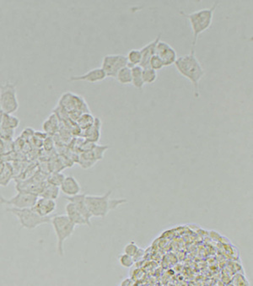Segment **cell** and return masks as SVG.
I'll use <instances>...</instances> for the list:
<instances>
[{
	"mask_svg": "<svg viewBox=\"0 0 253 286\" xmlns=\"http://www.w3.org/2000/svg\"><path fill=\"white\" fill-rule=\"evenodd\" d=\"M174 65L180 73V75L189 80L193 84L194 88V97H200L199 85L205 75L204 69L202 66L198 58L196 57L195 49H191V52L186 55L181 56L176 59Z\"/></svg>",
	"mask_w": 253,
	"mask_h": 286,
	"instance_id": "6da1fadb",
	"label": "cell"
},
{
	"mask_svg": "<svg viewBox=\"0 0 253 286\" xmlns=\"http://www.w3.org/2000/svg\"><path fill=\"white\" fill-rule=\"evenodd\" d=\"M220 4V1H215L212 6L209 8L199 9L198 11L193 12V13H184L180 12L182 16L187 18L189 20L190 25L193 30V49H195L196 44L198 42V36H200L204 31L209 30L210 26L212 25L214 14H215V9L217 8L218 5Z\"/></svg>",
	"mask_w": 253,
	"mask_h": 286,
	"instance_id": "7a4b0ae2",
	"label": "cell"
},
{
	"mask_svg": "<svg viewBox=\"0 0 253 286\" xmlns=\"http://www.w3.org/2000/svg\"><path fill=\"white\" fill-rule=\"evenodd\" d=\"M113 191L110 190L103 195H86V204L92 217L105 218L109 212L126 203V198L112 199Z\"/></svg>",
	"mask_w": 253,
	"mask_h": 286,
	"instance_id": "3957f363",
	"label": "cell"
},
{
	"mask_svg": "<svg viewBox=\"0 0 253 286\" xmlns=\"http://www.w3.org/2000/svg\"><path fill=\"white\" fill-rule=\"evenodd\" d=\"M57 240H58V252L61 257L63 256V244L75 232V224L72 223L66 215H53L51 219Z\"/></svg>",
	"mask_w": 253,
	"mask_h": 286,
	"instance_id": "277c9868",
	"label": "cell"
},
{
	"mask_svg": "<svg viewBox=\"0 0 253 286\" xmlns=\"http://www.w3.org/2000/svg\"><path fill=\"white\" fill-rule=\"evenodd\" d=\"M58 106L62 110L69 113V118L75 122L77 121L81 114L90 112L84 98L69 92L61 97Z\"/></svg>",
	"mask_w": 253,
	"mask_h": 286,
	"instance_id": "5b68a950",
	"label": "cell"
},
{
	"mask_svg": "<svg viewBox=\"0 0 253 286\" xmlns=\"http://www.w3.org/2000/svg\"><path fill=\"white\" fill-rule=\"evenodd\" d=\"M6 209L7 211L15 215V217L19 220L20 226L27 230H34L43 224L49 223L52 217V215L47 217L40 216L31 208L15 209L8 207Z\"/></svg>",
	"mask_w": 253,
	"mask_h": 286,
	"instance_id": "8992f818",
	"label": "cell"
},
{
	"mask_svg": "<svg viewBox=\"0 0 253 286\" xmlns=\"http://www.w3.org/2000/svg\"><path fill=\"white\" fill-rule=\"evenodd\" d=\"M17 99L16 86L14 83H3L0 85V108L3 113L13 115L19 109Z\"/></svg>",
	"mask_w": 253,
	"mask_h": 286,
	"instance_id": "52a82bcc",
	"label": "cell"
},
{
	"mask_svg": "<svg viewBox=\"0 0 253 286\" xmlns=\"http://www.w3.org/2000/svg\"><path fill=\"white\" fill-rule=\"evenodd\" d=\"M37 199L38 196L36 194L18 191L16 195L10 198L0 195V204L15 209H29L34 206Z\"/></svg>",
	"mask_w": 253,
	"mask_h": 286,
	"instance_id": "ba28073f",
	"label": "cell"
},
{
	"mask_svg": "<svg viewBox=\"0 0 253 286\" xmlns=\"http://www.w3.org/2000/svg\"><path fill=\"white\" fill-rule=\"evenodd\" d=\"M127 65L126 56L124 54H108L102 59V70L107 78H115L120 69Z\"/></svg>",
	"mask_w": 253,
	"mask_h": 286,
	"instance_id": "9c48e42d",
	"label": "cell"
},
{
	"mask_svg": "<svg viewBox=\"0 0 253 286\" xmlns=\"http://www.w3.org/2000/svg\"><path fill=\"white\" fill-rule=\"evenodd\" d=\"M155 55L158 56L163 61L165 67L171 66L178 58L176 50L174 49L171 45L168 44L167 42L161 40L157 43Z\"/></svg>",
	"mask_w": 253,
	"mask_h": 286,
	"instance_id": "30bf717a",
	"label": "cell"
},
{
	"mask_svg": "<svg viewBox=\"0 0 253 286\" xmlns=\"http://www.w3.org/2000/svg\"><path fill=\"white\" fill-rule=\"evenodd\" d=\"M107 79V75L102 68H96L91 69L86 74L81 75H73L69 78V81L70 82H76V81H83V82L95 83L102 82Z\"/></svg>",
	"mask_w": 253,
	"mask_h": 286,
	"instance_id": "8fae6325",
	"label": "cell"
},
{
	"mask_svg": "<svg viewBox=\"0 0 253 286\" xmlns=\"http://www.w3.org/2000/svg\"><path fill=\"white\" fill-rule=\"evenodd\" d=\"M86 193H80L78 195L72 196V197L65 196V199L69 201V203H71L75 205L78 211L80 212L84 219L86 220L89 226H91V219L92 216L86 204Z\"/></svg>",
	"mask_w": 253,
	"mask_h": 286,
	"instance_id": "7c38bea8",
	"label": "cell"
},
{
	"mask_svg": "<svg viewBox=\"0 0 253 286\" xmlns=\"http://www.w3.org/2000/svg\"><path fill=\"white\" fill-rule=\"evenodd\" d=\"M57 208V204L55 200L47 199L44 198H38L36 200V204L31 208L37 215L42 217L51 216L52 213L55 211Z\"/></svg>",
	"mask_w": 253,
	"mask_h": 286,
	"instance_id": "4fadbf2b",
	"label": "cell"
},
{
	"mask_svg": "<svg viewBox=\"0 0 253 286\" xmlns=\"http://www.w3.org/2000/svg\"><path fill=\"white\" fill-rule=\"evenodd\" d=\"M60 191L67 197L78 195L81 192V186L74 176H67L60 185Z\"/></svg>",
	"mask_w": 253,
	"mask_h": 286,
	"instance_id": "5bb4252c",
	"label": "cell"
},
{
	"mask_svg": "<svg viewBox=\"0 0 253 286\" xmlns=\"http://www.w3.org/2000/svg\"><path fill=\"white\" fill-rule=\"evenodd\" d=\"M161 36H162V33L159 34L154 41H150L149 43L139 49L140 50L141 55H142V60H141L139 66L142 69L149 68V60L155 54V47H156L157 43L161 40Z\"/></svg>",
	"mask_w": 253,
	"mask_h": 286,
	"instance_id": "9a60e30c",
	"label": "cell"
},
{
	"mask_svg": "<svg viewBox=\"0 0 253 286\" xmlns=\"http://www.w3.org/2000/svg\"><path fill=\"white\" fill-rule=\"evenodd\" d=\"M102 130V122L98 118H96L95 123L88 130L83 131V137L86 139L87 142L96 143L100 141Z\"/></svg>",
	"mask_w": 253,
	"mask_h": 286,
	"instance_id": "2e32d148",
	"label": "cell"
},
{
	"mask_svg": "<svg viewBox=\"0 0 253 286\" xmlns=\"http://www.w3.org/2000/svg\"><path fill=\"white\" fill-rule=\"evenodd\" d=\"M65 211L67 217L69 218V220L72 223L75 224V226H82V225L89 226L86 220L84 219L80 212L78 211L74 204L68 203L65 206Z\"/></svg>",
	"mask_w": 253,
	"mask_h": 286,
	"instance_id": "e0dca14e",
	"label": "cell"
},
{
	"mask_svg": "<svg viewBox=\"0 0 253 286\" xmlns=\"http://www.w3.org/2000/svg\"><path fill=\"white\" fill-rule=\"evenodd\" d=\"M20 121L15 116L3 113L0 121V130H15L19 126Z\"/></svg>",
	"mask_w": 253,
	"mask_h": 286,
	"instance_id": "ac0fdd59",
	"label": "cell"
},
{
	"mask_svg": "<svg viewBox=\"0 0 253 286\" xmlns=\"http://www.w3.org/2000/svg\"><path fill=\"white\" fill-rule=\"evenodd\" d=\"M60 194V188L59 187L54 186V185L49 184L46 182V184L41 190V193L39 196L41 198H47V199H52V200H55L58 198V196Z\"/></svg>",
	"mask_w": 253,
	"mask_h": 286,
	"instance_id": "d6986e66",
	"label": "cell"
},
{
	"mask_svg": "<svg viewBox=\"0 0 253 286\" xmlns=\"http://www.w3.org/2000/svg\"><path fill=\"white\" fill-rule=\"evenodd\" d=\"M115 79L124 86H127L132 84V70L131 68L126 65L123 69L119 70V73L116 75Z\"/></svg>",
	"mask_w": 253,
	"mask_h": 286,
	"instance_id": "ffe728a7",
	"label": "cell"
},
{
	"mask_svg": "<svg viewBox=\"0 0 253 286\" xmlns=\"http://www.w3.org/2000/svg\"><path fill=\"white\" fill-rule=\"evenodd\" d=\"M95 119L96 118H94L93 115L91 113H85L81 114L80 118L77 119V121L75 122V124L81 131H85L93 125Z\"/></svg>",
	"mask_w": 253,
	"mask_h": 286,
	"instance_id": "44dd1931",
	"label": "cell"
},
{
	"mask_svg": "<svg viewBox=\"0 0 253 286\" xmlns=\"http://www.w3.org/2000/svg\"><path fill=\"white\" fill-rule=\"evenodd\" d=\"M43 130L47 135H54L58 130V119L56 114H52L42 125Z\"/></svg>",
	"mask_w": 253,
	"mask_h": 286,
	"instance_id": "7402d4cb",
	"label": "cell"
},
{
	"mask_svg": "<svg viewBox=\"0 0 253 286\" xmlns=\"http://www.w3.org/2000/svg\"><path fill=\"white\" fill-rule=\"evenodd\" d=\"M132 70V84L133 87L138 90H142L144 84H143L142 72L143 69L140 66H134L131 68Z\"/></svg>",
	"mask_w": 253,
	"mask_h": 286,
	"instance_id": "603a6c76",
	"label": "cell"
},
{
	"mask_svg": "<svg viewBox=\"0 0 253 286\" xmlns=\"http://www.w3.org/2000/svg\"><path fill=\"white\" fill-rule=\"evenodd\" d=\"M14 176V168L11 164L6 162L5 167L0 174V187H6Z\"/></svg>",
	"mask_w": 253,
	"mask_h": 286,
	"instance_id": "cb8c5ba5",
	"label": "cell"
},
{
	"mask_svg": "<svg viewBox=\"0 0 253 286\" xmlns=\"http://www.w3.org/2000/svg\"><path fill=\"white\" fill-rule=\"evenodd\" d=\"M126 58V61H127V66L130 67V68L134 66H139L141 60H142L140 50H130L129 52H127Z\"/></svg>",
	"mask_w": 253,
	"mask_h": 286,
	"instance_id": "d4e9b609",
	"label": "cell"
},
{
	"mask_svg": "<svg viewBox=\"0 0 253 286\" xmlns=\"http://www.w3.org/2000/svg\"><path fill=\"white\" fill-rule=\"evenodd\" d=\"M142 77H143L144 85H152L156 81L158 74H157L156 71H154L153 69L146 68V69H143Z\"/></svg>",
	"mask_w": 253,
	"mask_h": 286,
	"instance_id": "484cf974",
	"label": "cell"
},
{
	"mask_svg": "<svg viewBox=\"0 0 253 286\" xmlns=\"http://www.w3.org/2000/svg\"><path fill=\"white\" fill-rule=\"evenodd\" d=\"M65 176L63 173H61L59 171H53L52 173L50 174L46 179V182L49 184L54 185L57 187H60V185L63 182V179L65 178Z\"/></svg>",
	"mask_w": 253,
	"mask_h": 286,
	"instance_id": "4316f807",
	"label": "cell"
},
{
	"mask_svg": "<svg viewBox=\"0 0 253 286\" xmlns=\"http://www.w3.org/2000/svg\"><path fill=\"white\" fill-rule=\"evenodd\" d=\"M164 63H163V61L160 59L158 56L154 54L149 62V69H153L154 71H158V70H160L164 68Z\"/></svg>",
	"mask_w": 253,
	"mask_h": 286,
	"instance_id": "83f0119b",
	"label": "cell"
},
{
	"mask_svg": "<svg viewBox=\"0 0 253 286\" xmlns=\"http://www.w3.org/2000/svg\"><path fill=\"white\" fill-rule=\"evenodd\" d=\"M119 263H120L123 267L129 269L133 265L134 261H133L132 257L128 256V255L124 253V254H122V255L119 256Z\"/></svg>",
	"mask_w": 253,
	"mask_h": 286,
	"instance_id": "f1b7e54d",
	"label": "cell"
},
{
	"mask_svg": "<svg viewBox=\"0 0 253 286\" xmlns=\"http://www.w3.org/2000/svg\"><path fill=\"white\" fill-rule=\"evenodd\" d=\"M138 245L135 243L134 242H130L129 243H127L125 248H124V253L128 255L130 257L134 256L135 254L138 252Z\"/></svg>",
	"mask_w": 253,
	"mask_h": 286,
	"instance_id": "f546056e",
	"label": "cell"
},
{
	"mask_svg": "<svg viewBox=\"0 0 253 286\" xmlns=\"http://www.w3.org/2000/svg\"><path fill=\"white\" fill-rule=\"evenodd\" d=\"M4 154H5V144H4V141L0 139V160Z\"/></svg>",
	"mask_w": 253,
	"mask_h": 286,
	"instance_id": "4dcf8cb0",
	"label": "cell"
},
{
	"mask_svg": "<svg viewBox=\"0 0 253 286\" xmlns=\"http://www.w3.org/2000/svg\"><path fill=\"white\" fill-rule=\"evenodd\" d=\"M143 256V249L139 248V249L138 250V252H137V253L135 254L134 256L132 257V259H133V261H134L135 263L136 261H138V260H139V259H140L141 258H142Z\"/></svg>",
	"mask_w": 253,
	"mask_h": 286,
	"instance_id": "1f68e13d",
	"label": "cell"
},
{
	"mask_svg": "<svg viewBox=\"0 0 253 286\" xmlns=\"http://www.w3.org/2000/svg\"><path fill=\"white\" fill-rule=\"evenodd\" d=\"M3 112L2 111V109H1V108H0V121H1V119H2V117H3Z\"/></svg>",
	"mask_w": 253,
	"mask_h": 286,
	"instance_id": "d6a6232c",
	"label": "cell"
}]
</instances>
